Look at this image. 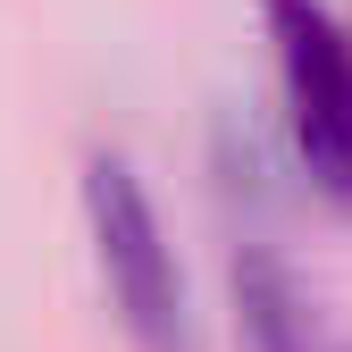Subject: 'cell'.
Listing matches in <instances>:
<instances>
[{
    "label": "cell",
    "instance_id": "6da1fadb",
    "mask_svg": "<svg viewBox=\"0 0 352 352\" xmlns=\"http://www.w3.org/2000/svg\"><path fill=\"white\" fill-rule=\"evenodd\" d=\"M84 218H93V260H101V285L118 302L126 336H135L143 352H193L176 252L160 235V210L143 193L135 160H126L118 143H93V151H84Z\"/></svg>",
    "mask_w": 352,
    "mask_h": 352
},
{
    "label": "cell",
    "instance_id": "3957f363",
    "mask_svg": "<svg viewBox=\"0 0 352 352\" xmlns=\"http://www.w3.org/2000/svg\"><path fill=\"white\" fill-rule=\"evenodd\" d=\"M327 352H344V344H327Z\"/></svg>",
    "mask_w": 352,
    "mask_h": 352
},
{
    "label": "cell",
    "instance_id": "7a4b0ae2",
    "mask_svg": "<svg viewBox=\"0 0 352 352\" xmlns=\"http://www.w3.org/2000/svg\"><path fill=\"white\" fill-rule=\"evenodd\" d=\"M277 59H285V101H294V143L319 185L352 193V25L327 0H269Z\"/></svg>",
    "mask_w": 352,
    "mask_h": 352
}]
</instances>
